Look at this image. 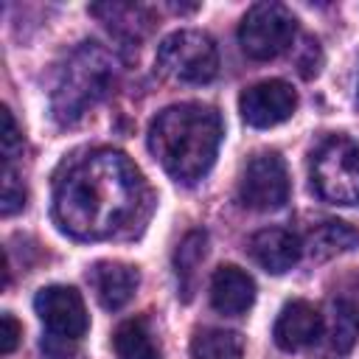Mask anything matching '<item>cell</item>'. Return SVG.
<instances>
[{
	"mask_svg": "<svg viewBox=\"0 0 359 359\" xmlns=\"http://www.w3.org/2000/svg\"><path fill=\"white\" fill-rule=\"evenodd\" d=\"M205 252H208V236L202 230H191L174 252V272L180 278L182 300H191V294H194V278H196V269H199Z\"/></svg>",
	"mask_w": 359,
	"mask_h": 359,
	"instance_id": "cell-15",
	"label": "cell"
},
{
	"mask_svg": "<svg viewBox=\"0 0 359 359\" xmlns=\"http://www.w3.org/2000/svg\"><path fill=\"white\" fill-rule=\"evenodd\" d=\"M252 300H255V280L244 269L227 264V266H219L213 272V278H210V306L219 314H230V317L244 314L252 306Z\"/></svg>",
	"mask_w": 359,
	"mask_h": 359,
	"instance_id": "cell-13",
	"label": "cell"
},
{
	"mask_svg": "<svg viewBox=\"0 0 359 359\" xmlns=\"http://www.w3.org/2000/svg\"><path fill=\"white\" fill-rule=\"evenodd\" d=\"M149 202L137 165L112 149L73 160L53 185V219L81 241H101L126 233L140 222Z\"/></svg>",
	"mask_w": 359,
	"mask_h": 359,
	"instance_id": "cell-1",
	"label": "cell"
},
{
	"mask_svg": "<svg viewBox=\"0 0 359 359\" xmlns=\"http://www.w3.org/2000/svg\"><path fill=\"white\" fill-rule=\"evenodd\" d=\"M309 247H311V255L328 258L334 252H345V250L359 247V233L351 230L345 222H323L320 227L311 230Z\"/></svg>",
	"mask_w": 359,
	"mask_h": 359,
	"instance_id": "cell-17",
	"label": "cell"
},
{
	"mask_svg": "<svg viewBox=\"0 0 359 359\" xmlns=\"http://www.w3.org/2000/svg\"><path fill=\"white\" fill-rule=\"evenodd\" d=\"M34 311L42 320V325L48 328L50 337H62V339H79L84 337L90 317L84 309L81 294L73 286H45L36 292L34 297Z\"/></svg>",
	"mask_w": 359,
	"mask_h": 359,
	"instance_id": "cell-8",
	"label": "cell"
},
{
	"mask_svg": "<svg viewBox=\"0 0 359 359\" xmlns=\"http://www.w3.org/2000/svg\"><path fill=\"white\" fill-rule=\"evenodd\" d=\"M323 328H325V323H323V314L317 306H311L306 300H292L280 309L272 337H275L278 348L300 351V348L314 345L323 337Z\"/></svg>",
	"mask_w": 359,
	"mask_h": 359,
	"instance_id": "cell-10",
	"label": "cell"
},
{
	"mask_svg": "<svg viewBox=\"0 0 359 359\" xmlns=\"http://www.w3.org/2000/svg\"><path fill=\"white\" fill-rule=\"evenodd\" d=\"M289 199V171L278 151L255 154L241 180H238V202L250 210H278Z\"/></svg>",
	"mask_w": 359,
	"mask_h": 359,
	"instance_id": "cell-7",
	"label": "cell"
},
{
	"mask_svg": "<svg viewBox=\"0 0 359 359\" xmlns=\"http://www.w3.org/2000/svg\"><path fill=\"white\" fill-rule=\"evenodd\" d=\"M157 67L163 76L182 84H205L219 73L216 42L194 28L168 34L157 45Z\"/></svg>",
	"mask_w": 359,
	"mask_h": 359,
	"instance_id": "cell-4",
	"label": "cell"
},
{
	"mask_svg": "<svg viewBox=\"0 0 359 359\" xmlns=\"http://www.w3.org/2000/svg\"><path fill=\"white\" fill-rule=\"evenodd\" d=\"M244 337L227 328H205L191 339V359H241Z\"/></svg>",
	"mask_w": 359,
	"mask_h": 359,
	"instance_id": "cell-14",
	"label": "cell"
},
{
	"mask_svg": "<svg viewBox=\"0 0 359 359\" xmlns=\"http://www.w3.org/2000/svg\"><path fill=\"white\" fill-rule=\"evenodd\" d=\"M112 348L118 359H160L151 334L146 331L143 320H126L112 334Z\"/></svg>",
	"mask_w": 359,
	"mask_h": 359,
	"instance_id": "cell-16",
	"label": "cell"
},
{
	"mask_svg": "<svg viewBox=\"0 0 359 359\" xmlns=\"http://www.w3.org/2000/svg\"><path fill=\"white\" fill-rule=\"evenodd\" d=\"M115 81V59L98 42H81L59 70L50 109L59 123L79 121L90 107H95Z\"/></svg>",
	"mask_w": 359,
	"mask_h": 359,
	"instance_id": "cell-3",
	"label": "cell"
},
{
	"mask_svg": "<svg viewBox=\"0 0 359 359\" xmlns=\"http://www.w3.org/2000/svg\"><path fill=\"white\" fill-rule=\"evenodd\" d=\"M314 191L334 205L359 202V146L348 137H328L311 160Z\"/></svg>",
	"mask_w": 359,
	"mask_h": 359,
	"instance_id": "cell-5",
	"label": "cell"
},
{
	"mask_svg": "<svg viewBox=\"0 0 359 359\" xmlns=\"http://www.w3.org/2000/svg\"><path fill=\"white\" fill-rule=\"evenodd\" d=\"M294 34H297L294 14L286 6L269 3V0L266 3H255L244 14V20L238 25L241 50L250 59H258V62L280 56L294 42Z\"/></svg>",
	"mask_w": 359,
	"mask_h": 359,
	"instance_id": "cell-6",
	"label": "cell"
},
{
	"mask_svg": "<svg viewBox=\"0 0 359 359\" xmlns=\"http://www.w3.org/2000/svg\"><path fill=\"white\" fill-rule=\"evenodd\" d=\"M222 135V118L213 107L174 104L151 121L149 151L174 182L194 185L213 168Z\"/></svg>",
	"mask_w": 359,
	"mask_h": 359,
	"instance_id": "cell-2",
	"label": "cell"
},
{
	"mask_svg": "<svg viewBox=\"0 0 359 359\" xmlns=\"http://www.w3.org/2000/svg\"><path fill=\"white\" fill-rule=\"evenodd\" d=\"M250 255L272 275H283L289 272L300 255H303V241L300 236H294L292 230H283V227H266V230H258L252 238H250Z\"/></svg>",
	"mask_w": 359,
	"mask_h": 359,
	"instance_id": "cell-11",
	"label": "cell"
},
{
	"mask_svg": "<svg viewBox=\"0 0 359 359\" xmlns=\"http://www.w3.org/2000/svg\"><path fill=\"white\" fill-rule=\"evenodd\" d=\"M20 337H22V325H20V323L6 311V314L0 317V353H3V356H8V353L17 348Z\"/></svg>",
	"mask_w": 359,
	"mask_h": 359,
	"instance_id": "cell-21",
	"label": "cell"
},
{
	"mask_svg": "<svg viewBox=\"0 0 359 359\" xmlns=\"http://www.w3.org/2000/svg\"><path fill=\"white\" fill-rule=\"evenodd\" d=\"M22 205H25V188H22V182L17 180V174L6 165V171H3V199H0V213H3V216H11V213H17Z\"/></svg>",
	"mask_w": 359,
	"mask_h": 359,
	"instance_id": "cell-19",
	"label": "cell"
},
{
	"mask_svg": "<svg viewBox=\"0 0 359 359\" xmlns=\"http://www.w3.org/2000/svg\"><path fill=\"white\" fill-rule=\"evenodd\" d=\"M0 143H3V157L6 160H11L14 151L22 146V135H20V129H17L14 115H11L8 107H3V135H0Z\"/></svg>",
	"mask_w": 359,
	"mask_h": 359,
	"instance_id": "cell-20",
	"label": "cell"
},
{
	"mask_svg": "<svg viewBox=\"0 0 359 359\" xmlns=\"http://www.w3.org/2000/svg\"><path fill=\"white\" fill-rule=\"evenodd\" d=\"M331 348L337 353H348L359 339V309L351 300L331 303V325H328Z\"/></svg>",
	"mask_w": 359,
	"mask_h": 359,
	"instance_id": "cell-18",
	"label": "cell"
},
{
	"mask_svg": "<svg viewBox=\"0 0 359 359\" xmlns=\"http://www.w3.org/2000/svg\"><path fill=\"white\" fill-rule=\"evenodd\" d=\"M294 109H297V93L289 81H280V79L258 81V84L247 87L238 98L241 118L255 129L278 126V123L289 121Z\"/></svg>",
	"mask_w": 359,
	"mask_h": 359,
	"instance_id": "cell-9",
	"label": "cell"
},
{
	"mask_svg": "<svg viewBox=\"0 0 359 359\" xmlns=\"http://www.w3.org/2000/svg\"><path fill=\"white\" fill-rule=\"evenodd\" d=\"M90 283L95 289V297L98 303L107 309V311H118L123 309L135 292H137V283H140V275L135 266L129 264H121V261H98L93 269H90Z\"/></svg>",
	"mask_w": 359,
	"mask_h": 359,
	"instance_id": "cell-12",
	"label": "cell"
}]
</instances>
